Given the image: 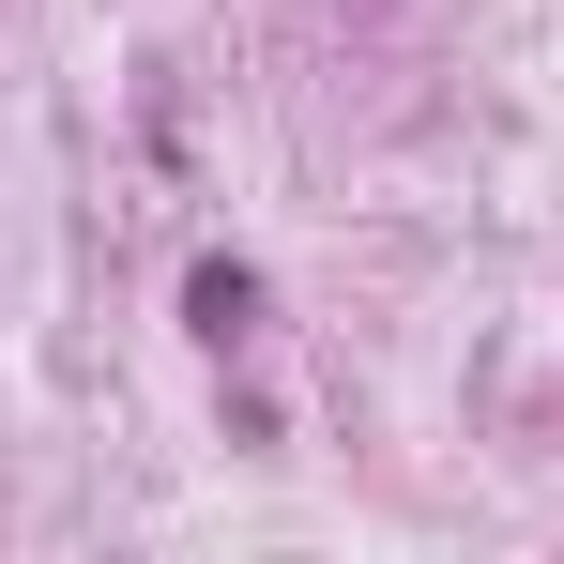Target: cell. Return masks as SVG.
<instances>
[{
	"instance_id": "6da1fadb",
	"label": "cell",
	"mask_w": 564,
	"mask_h": 564,
	"mask_svg": "<svg viewBox=\"0 0 564 564\" xmlns=\"http://www.w3.org/2000/svg\"><path fill=\"white\" fill-rule=\"evenodd\" d=\"M184 321L214 336V351H229V336L260 321V275H245V260H198V275H184Z\"/></svg>"
}]
</instances>
